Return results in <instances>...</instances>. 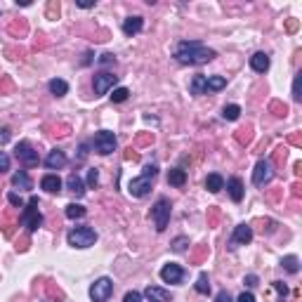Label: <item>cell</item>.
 I'll use <instances>...</instances> for the list:
<instances>
[{"mask_svg":"<svg viewBox=\"0 0 302 302\" xmlns=\"http://www.w3.org/2000/svg\"><path fill=\"white\" fill-rule=\"evenodd\" d=\"M215 57H218L215 50L203 48L198 40H184L175 50V59L180 61V64H208V61H213Z\"/></svg>","mask_w":302,"mask_h":302,"instance_id":"cell-1","label":"cell"},{"mask_svg":"<svg viewBox=\"0 0 302 302\" xmlns=\"http://www.w3.org/2000/svg\"><path fill=\"white\" fill-rule=\"evenodd\" d=\"M66 241L73 248H90V246L97 243V231L90 229V227H76V229L69 231Z\"/></svg>","mask_w":302,"mask_h":302,"instance_id":"cell-2","label":"cell"},{"mask_svg":"<svg viewBox=\"0 0 302 302\" xmlns=\"http://www.w3.org/2000/svg\"><path fill=\"white\" fill-rule=\"evenodd\" d=\"M22 222L28 231H36L40 224H43V215L38 213V196H31L28 203H26L24 213H22Z\"/></svg>","mask_w":302,"mask_h":302,"instance_id":"cell-3","label":"cell"},{"mask_svg":"<svg viewBox=\"0 0 302 302\" xmlns=\"http://www.w3.org/2000/svg\"><path fill=\"white\" fill-rule=\"evenodd\" d=\"M151 220L156 224V231H165L170 222V201L168 198H158L156 206L151 208Z\"/></svg>","mask_w":302,"mask_h":302,"instance_id":"cell-4","label":"cell"},{"mask_svg":"<svg viewBox=\"0 0 302 302\" xmlns=\"http://www.w3.org/2000/svg\"><path fill=\"white\" fill-rule=\"evenodd\" d=\"M111 293H113V281H111L109 276H102L90 286V300L92 302H107L111 298Z\"/></svg>","mask_w":302,"mask_h":302,"instance_id":"cell-5","label":"cell"},{"mask_svg":"<svg viewBox=\"0 0 302 302\" xmlns=\"http://www.w3.org/2000/svg\"><path fill=\"white\" fill-rule=\"evenodd\" d=\"M95 149L97 154H102V156H109V154H113L116 151V135L109 133V130H99V133L95 135Z\"/></svg>","mask_w":302,"mask_h":302,"instance_id":"cell-6","label":"cell"},{"mask_svg":"<svg viewBox=\"0 0 302 302\" xmlns=\"http://www.w3.org/2000/svg\"><path fill=\"white\" fill-rule=\"evenodd\" d=\"M14 156L19 158L26 168H33V165H38V161H40V158H38V151L28 144V142H19V144L14 146Z\"/></svg>","mask_w":302,"mask_h":302,"instance_id":"cell-7","label":"cell"},{"mask_svg":"<svg viewBox=\"0 0 302 302\" xmlns=\"http://www.w3.org/2000/svg\"><path fill=\"white\" fill-rule=\"evenodd\" d=\"M272 177H274V165H272V161H257V165H255L253 170V182L257 184V187H265L267 182H272Z\"/></svg>","mask_w":302,"mask_h":302,"instance_id":"cell-8","label":"cell"},{"mask_svg":"<svg viewBox=\"0 0 302 302\" xmlns=\"http://www.w3.org/2000/svg\"><path fill=\"white\" fill-rule=\"evenodd\" d=\"M116 81H118V76H113V73H107V71L97 73L95 76V92L97 95H107L111 87L116 85Z\"/></svg>","mask_w":302,"mask_h":302,"instance_id":"cell-9","label":"cell"},{"mask_svg":"<svg viewBox=\"0 0 302 302\" xmlns=\"http://www.w3.org/2000/svg\"><path fill=\"white\" fill-rule=\"evenodd\" d=\"M128 192H130V196H135V198H142V196H146V193L151 192V177H135L133 182H130V187H128Z\"/></svg>","mask_w":302,"mask_h":302,"instance_id":"cell-10","label":"cell"},{"mask_svg":"<svg viewBox=\"0 0 302 302\" xmlns=\"http://www.w3.org/2000/svg\"><path fill=\"white\" fill-rule=\"evenodd\" d=\"M161 278L165 281V283H180L182 278H184V269L180 265H175V262H170L161 269Z\"/></svg>","mask_w":302,"mask_h":302,"instance_id":"cell-11","label":"cell"},{"mask_svg":"<svg viewBox=\"0 0 302 302\" xmlns=\"http://www.w3.org/2000/svg\"><path fill=\"white\" fill-rule=\"evenodd\" d=\"M253 241V227L250 224H239L234 229V236H231V243H250Z\"/></svg>","mask_w":302,"mask_h":302,"instance_id":"cell-12","label":"cell"},{"mask_svg":"<svg viewBox=\"0 0 302 302\" xmlns=\"http://www.w3.org/2000/svg\"><path fill=\"white\" fill-rule=\"evenodd\" d=\"M45 165H48L50 170H59L66 165V154L64 151H59V149H55V151H50L48 158H45Z\"/></svg>","mask_w":302,"mask_h":302,"instance_id":"cell-13","label":"cell"},{"mask_svg":"<svg viewBox=\"0 0 302 302\" xmlns=\"http://www.w3.org/2000/svg\"><path fill=\"white\" fill-rule=\"evenodd\" d=\"M142 26H144V19H142V17H128V19L123 22V33H125V36H135V33L142 31Z\"/></svg>","mask_w":302,"mask_h":302,"instance_id":"cell-14","label":"cell"},{"mask_svg":"<svg viewBox=\"0 0 302 302\" xmlns=\"http://www.w3.org/2000/svg\"><path fill=\"white\" fill-rule=\"evenodd\" d=\"M250 69L257 73H265L269 69V55L265 52H255L253 57H250Z\"/></svg>","mask_w":302,"mask_h":302,"instance_id":"cell-15","label":"cell"},{"mask_svg":"<svg viewBox=\"0 0 302 302\" xmlns=\"http://www.w3.org/2000/svg\"><path fill=\"white\" fill-rule=\"evenodd\" d=\"M144 298L149 302H168L170 300V293L163 288H156V286H149V288L144 290Z\"/></svg>","mask_w":302,"mask_h":302,"instance_id":"cell-16","label":"cell"},{"mask_svg":"<svg viewBox=\"0 0 302 302\" xmlns=\"http://www.w3.org/2000/svg\"><path fill=\"white\" fill-rule=\"evenodd\" d=\"M40 187H43L48 193H59L61 192V180L57 177V175H45V177L40 180Z\"/></svg>","mask_w":302,"mask_h":302,"instance_id":"cell-17","label":"cell"},{"mask_svg":"<svg viewBox=\"0 0 302 302\" xmlns=\"http://www.w3.org/2000/svg\"><path fill=\"white\" fill-rule=\"evenodd\" d=\"M227 189H229V196L234 203H239L243 198V182L239 180V177H231V180L227 182Z\"/></svg>","mask_w":302,"mask_h":302,"instance_id":"cell-18","label":"cell"},{"mask_svg":"<svg viewBox=\"0 0 302 302\" xmlns=\"http://www.w3.org/2000/svg\"><path fill=\"white\" fill-rule=\"evenodd\" d=\"M206 189L210 193H218L224 189V180H222V175H218V172H210L206 177Z\"/></svg>","mask_w":302,"mask_h":302,"instance_id":"cell-19","label":"cell"},{"mask_svg":"<svg viewBox=\"0 0 302 302\" xmlns=\"http://www.w3.org/2000/svg\"><path fill=\"white\" fill-rule=\"evenodd\" d=\"M168 184H172V187H184V184H187V170L172 168L168 172Z\"/></svg>","mask_w":302,"mask_h":302,"instance_id":"cell-20","label":"cell"},{"mask_svg":"<svg viewBox=\"0 0 302 302\" xmlns=\"http://www.w3.org/2000/svg\"><path fill=\"white\" fill-rule=\"evenodd\" d=\"M192 95H208V76H193L192 81Z\"/></svg>","mask_w":302,"mask_h":302,"instance_id":"cell-21","label":"cell"},{"mask_svg":"<svg viewBox=\"0 0 302 302\" xmlns=\"http://www.w3.org/2000/svg\"><path fill=\"white\" fill-rule=\"evenodd\" d=\"M66 187H69V189H71V192L76 193L78 198H81V196L85 193V184H83V180H81L76 172H71V175H69V180H66Z\"/></svg>","mask_w":302,"mask_h":302,"instance_id":"cell-22","label":"cell"},{"mask_svg":"<svg viewBox=\"0 0 302 302\" xmlns=\"http://www.w3.org/2000/svg\"><path fill=\"white\" fill-rule=\"evenodd\" d=\"M50 92L55 97H64L69 92V83L61 81V78H55V81H50Z\"/></svg>","mask_w":302,"mask_h":302,"instance_id":"cell-23","label":"cell"},{"mask_svg":"<svg viewBox=\"0 0 302 302\" xmlns=\"http://www.w3.org/2000/svg\"><path fill=\"white\" fill-rule=\"evenodd\" d=\"M12 187H17V189H31V177L26 175L24 170H19V172L12 175Z\"/></svg>","mask_w":302,"mask_h":302,"instance_id":"cell-24","label":"cell"},{"mask_svg":"<svg viewBox=\"0 0 302 302\" xmlns=\"http://www.w3.org/2000/svg\"><path fill=\"white\" fill-rule=\"evenodd\" d=\"M281 265H283V269H286V272H290V274H298V272H300V260H298L295 255L283 257V262H281Z\"/></svg>","mask_w":302,"mask_h":302,"instance_id":"cell-25","label":"cell"},{"mask_svg":"<svg viewBox=\"0 0 302 302\" xmlns=\"http://www.w3.org/2000/svg\"><path fill=\"white\" fill-rule=\"evenodd\" d=\"M66 218H69V220H81V218H85V208L78 206V203H69V206H66Z\"/></svg>","mask_w":302,"mask_h":302,"instance_id":"cell-26","label":"cell"},{"mask_svg":"<svg viewBox=\"0 0 302 302\" xmlns=\"http://www.w3.org/2000/svg\"><path fill=\"white\" fill-rule=\"evenodd\" d=\"M241 116V107L239 104H229V107H224V111H222V118L224 121H236Z\"/></svg>","mask_w":302,"mask_h":302,"instance_id":"cell-27","label":"cell"},{"mask_svg":"<svg viewBox=\"0 0 302 302\" xmlns=\"http://www.w3.org/2000/svg\"><path fill=\"white\" fill-rule=\"evenodd\" d=\"M227 85V81L222 78V76H208V92L213 90V92H218V90H222Z\"/></svg>","mask_w":302,"mask_h":302,"instance_id":"cell-28","label":"cell"},{"mask_svg":"<svg viewBox=\"0 0 302 302\" xmlns=\"http://www.w3.org/2000/svg\"><path fill=\"white\" fill-rule=\"evenodd\" d=\"M196 293H201V295H208V293H210L208 274H201V276H198V281H196Z\"/></svg>","mask_w":302,"mask_h":302,"instance_id":"cell-29","label":"cell"},{"mask_svg":"<svg viewBox=\"0 0 302 302\" xmlns=\"http://www.w3.org/2000/svg\"><path fill=\"white\" fill-rule=\"evenodd\" d=\"M128 97H130V90H128V87H116V90L111 92V102L121 104V102H125Z\"/></svg>","mask_w":302,"mask_h":302,"instance_id":"cell-30","label":"cell"},{"mask_svg":"<svg viewBox=\"0 0 302 302\" xmlns=\"http://www.w3.org/2000/svg\"><path fill=\"white\" fill-rule=\"evenodd\" d=\"M300 85H302V73H298V76H295V81H293V99H295V102H300L302 99Z\"/></svg>","mask_w":302,"mask_h":302,"instance_id":"cell-31","label":"cell"},{"mask_svg":"<svg viewBox=\"0 0 302 302\" xmlns=\"http://www.w3.org/2000/svg\"><path fill=\"white\" fill-rule=\"evenodd\" d=\"M187 246H189V239L180 236V239H175V241H172V250H177V253H184V250H187Z\"/></svg>","mask_w":302,"mask_h":302,"instance_id":"cell-32","label":"cell"},{"mask_svg":"<svg viewBox=\"0 0 302 302\" xmlns=\"http://www.w3.org/2000/svg\"><path fill=\"white\" fill-rule=\"evenodd\" d=\"M253 128H250V125H248V128H243V130H239V135H236V137H239V142H250V137H253Z\"/></svg>","mask_w":302,"mask_h":302,"instance_id":"cell-33","label":"cell"},{"mask_svg":"<svg viewBox=\"0 0 302 302\" xmlns=\"http://www.w3.org/2000/svg\"><path fill=\"white\" fill-rule=\"evenodd\" d=\"M272 111H274L276 116H286V113H288V107L281 104V102H272Z\"/></svg>","mask_w":302,"mask_h":302,"instance_id":"cell-34","label":"cell"},{"mask_svg":"<svg viewBox=\"0 0 302 302\" xmlns=\"http://www.w3.org/2000/svg\"><path fill=\"white\" fill-rule=\"evenodd\" d=\"M123 302H142V293H137V290H130V293H125Z\"/></svg>","mask_w":302,"mask_h":302,"instance_id":"cell-35","label":"cell"},{"mask_svg":"<svg viewBox=\"0 0 302 302\" xmlns=\"http://www.w3.org/2000/svg\"><path fill=\"white\" fill-rule=\"evenodd\" d=\"M7 170H10V156L0 151V172H7Z\"/></svg>","mask_w":302,"mask_h":302,"instance_id":"cell-36","label":"cell"},{"mask_svg":"<svg viewBox=\"0 0 302 302\" xmlns=\"http://www.w3.org/2000/svg\"><path fill=\"white\" fill-rule=\"evenodd\" d=\"M274 288H276V293H278V298H281V302L286 300V295H288V288L281 283V281H274Z\"/></svg>","mask_w":302,"mask_h":302,"instance_id":"cell-37","label":"cell"},{"mask_svg":"<svg viewBox=\"0 0 302 302\" xmlns=\"http://www.w3.org/2000/svg\"><path fill=\"white\" fill-rule=\"evenodd\" d=\"M156 172H158V168L154 165V163H146V165H144V172H142V175H144V177H151V180H154V177H156Z\"/></svg>","mask_w":302,"mask_h":302,"instance_id":"cell-38","label":"cell"},{"mask_svg":"<svg viewBox=\"0 0 302 302\" xmlns=\"http://www.w3.org/2000/svg\"><path fill=\"white\" fill-rule=\"evenodd\" d=\"M97 182H99V172H97L95 168L87 170V184H90V187H97Z\"/></svg>","mask_w":302,"mask_h":302,"instance_id":"cell-39","label":"cell"},{"mask_svg":"<svg viewBox=\"0 0 302 302\" xmlns=\"http://www.w3.org/2000/svg\"><path fill=\"white\" fill-rule=\"evenodd\" d=\"M243 283H246V286H248V288H255V286H257V283H260V278L255 276V274H248V276L243 278Z\"/></svg>","mask_w":302,"mask_h":302,"instance_id":"cell-40","label":"cell"},{"mask_svg":"<svg viewBox=\"0 0 302 302\" xmlns=\"http://www.w3.org/2000/svg\"><path fill=\"white\" fill-rule=\"evenodd\" d=\"M7 201H10L14 208H22V206H24V203H22V198H19V193H14V192L7 196Z\"/></svg>","mask_w":302,"mask_h":302,"instance_id":"cell-41","label":"cell"},{"mask_svg":"<svg viewBox=\"0 0 302 302\" xmlns=\"http://www.w3.org/2000/svg\"><path fill=\"white\" fill-rule=\"evenodd\" d=\"M48 14H50V17H57V14H59V2H50V5H48Z\"/></svg>","mask_w":302,"mask_h":302,"instance_id":"cell-42","label":"cell"},{"mask_svg":"<svg viewBox=\"0 0 302 302\" xmlns=\"http://www.w3.org/2000/svg\"><path fill=\"white\" fill-rule=\"evenodd\" d=\"M113 61H116V57H113L111 52H107V55H102V57H99V64H113Z\"/></svg>","mask_w":302,"mask_h":302,"instance_id":"cell-43","label":"cell"},{"mask_svg":"<svg viewBox=\"0 0 302 302\" xmlns=\"http://www.w3.org/2000/svg\"><path fill=\"white\" fill-rule=\"evenodd\" d=\"M215 302H231V295L227 290H222V293H218V300Z\"/></svg>","mask_w":302,"mask_h":302,"instance_id":"cell-44","label":"cell"},{"mask_svg":"<svg viewBox=\"0 0 302 302\" xmlns=\"http://www.w3.org/2000/svg\"><path fill=\"white\" fill-rule=\"evenodd\" d=\"M239 302H255V295L253 293H241V295H239Z\"/></svg>","mask_w":302,"mask_h":302,"instance_id":"cell-45","label":"cell"},{"mask_svg":"<svg viewBox=\"0 0 302 302\" xmlns=\"http://www.w3.org/2000/svg\"><path fill=\"white\" fill-rule=\"evenodd\" d=\"M76 5H78V7H83V10H87V7H95V2H92V0H78Z\"/></svg>","mask_w":302,"mask_h":302,"instance_id":"cell-46","label":"cell"},{"mask_svg":"<svg viewBox=\"0 0 302 302\" xmlns=\"http://www.w3.org/2000/svg\"><path fill=\"white\" fill-rule=\"evenodd\" d=\"M286 28H288L290 33H293V31H298V19H288V24H286Z\"/></svg>","mask_w":302,"mask_h":302,"instance_id":"cell-47","label":"cell"},{"mask_svg":"<svg viewBox=\"0 0 302 302\" xmlns=\"http://www.w3.org/2000/svg\"><path fill=\"white\" fill-rule=\"evenodd\" d=\"M0 139H2V142H7V139H10V128H2V130H0Z\"/></svg>","mask_w":302,"mask_h":302,"instance_id":"cell-48","label":"cell"}]
</instances>
